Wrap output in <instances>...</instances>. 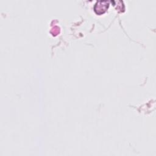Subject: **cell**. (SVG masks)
<instances>
[{
	"label": "cell",
	"instance_id": "obj_1",
	"mask_svg": "<svg viewBox=\"0 0 156 156\" xmlns=\"http://www.w3.org/2000/svg\"><path fill=\"white\" fill-rule=\"evenodd\" d=\"M109 2L107 1H98L94 6V12L99 15L104 14L108 9Z\"/></svg>",
	"mask_w": 156,
	"mask_h": 156
}]
</instances>
